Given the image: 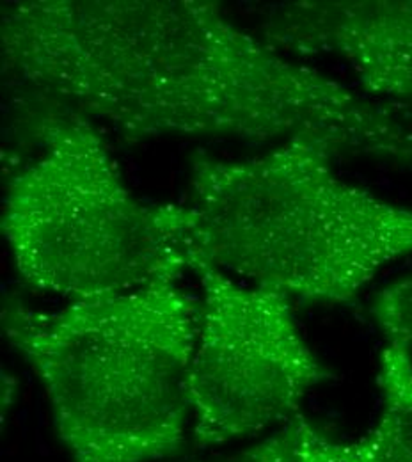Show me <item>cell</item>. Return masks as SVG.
Wrapping results in <instances>:
<instances>
[{
    "label": "cell",
    "mask_w": 412,
    "mask_h": 462,
    "mask_svg": "<svg viewBox=\"0 0 412 462\" xmlns=\"http://www.w3.org/2000/svg\"><path fill=\"white\" fill-rule=\"evenodd\" d=\"M371 315L389 344L412 354V274L380 290L371 302Z\"/></svg>",
    "instance_id": "8"
},
{
    "label": "cell",
    "mask_w": 412,
    "mask_h": 462,
    "mask_svg": "<svg viewBox=\"0 0 412 462\" xmlns=\"http://www.w3.org/2000/svg\"><path fill=\"white\" fill-rule=\"evenodd\" d=\"M43 153L5 189L2 233L20 278L75 300L118 295L190 271V207L148 205L121 180L95 125L40 116Z\"/></svg>",
    "instance_id": "4"
},
{
    "label": "cell",
    "mask_w": 412,
    "mask_h": 462,
    "mask_svg": "<svg viewBox=\"0 0 412 462\" xmlns=\"http://www.w3.org/2000/svg\"><path fill=\"white\" fill-rule=\"evenodd\" d=\"M380 414L373 429L357 439L362 462H412V354L389 346L377 375Z\"/></svg>",
    "instance_id": "7"
},
{
    "label": "cell",
    "mask_w": 412,
    "mask_h": 462,
    "mask_svg": "<svg viewBox=\"0 0 412 462\" xmlns=\"http://www.w3.org/2000/svg\"><path fill=\"white\" fill-rule=\"evenodd\" d=\"M265 42L349 64L377 100L412 115V0H304L278 5Z\"/></svg>",
    "instance_id": "6"
},
{
    "label": "cell",
    "mask_w": 412,
    "mask_h": 462,
    "mask_svg": "<svg viewBox=\"0 0 412 462\" xmlns=\"http://www.w3.org/2000/svg\"><path fill=\"white\" fill-rule=\"evenodd\" d=\"M201 302L177 282L36 311L2 308L73 462L160 461L185 445Z\"/></svg>",
    "instance_id": "2"
},
{
    "label": "cell",
    "mask_w": 412,
    "mask_h": 462,
    "mask_svg": "<svg viewBox=\"0 0 412 462\" xmlns=\"http://www.w3.org/2000/svg\"><path fill=\"white\" fill-rule=\"evenodd\" d=\"M307 420L300 414L285 423L278 432L265 438L258 445L236 452L230 457L208 462H302Z\"/></svg>",
    "instance_id": "9"
},
{
    "label": "cell",
    "mask_w": 412,
    "mask_h": 462,
    "mask_svg": "<svg viewBox=\"0 0 412 462\" xmlns=\"http://www.w3.org/2000/svg\"><path fill=\"white\" fill-rule=\"evenodd\" d=\"M2 73L132 139L309 135L412 166V115L283 56L201 0L2 4Z\"/></svg>",
    "instance_id": "1"
},
{
    "label": "cell",
    "mask_w": 412,
    "mask_h": 462,
    "mask_svg": "<svg viewBox=\"0 0 412 462\" xmlns=\"http://www.w3.org/2000/svg\"><path fill=\"white\" fill-rule=\"evenodd\" d=\"M334 153L298 135L245 161L194 157V251L288 299L352 300L412 254V208L342 180Z\"/></svg>",
    "instance_id": "3"
},
{
    "label": "cell",
    "mask_w": 412,
    "mask_h": 462,
    "mask_svg": "<svg viewBox=\"0 0 412 462\" xmlns=\"http://www.w3.org/2000/svg\"><path fill=\"white\" fill-rule=\"evenodd\" d=\"M203 300L190 365L194 445L252 438L298 416L304 397L334 374L297 328L287 295L243 287L196 251Z\"/></svg>",
    "instance_id": "5"
},
{
    "label": "cell",
    "mask_w": 412,
    "mask_h": 462,
    "mask_svg": "<svg viewBox=\"0 0 412 462\" xmlns=\"http://www.w3.org/2000/svg\"><path fill=\"white\" fill-rule=\"evenodd\" d=\"M302 462H362L357 441H334L307 423Z\"/></svg>",
    "instance_id": "10"
}]
</instances>
